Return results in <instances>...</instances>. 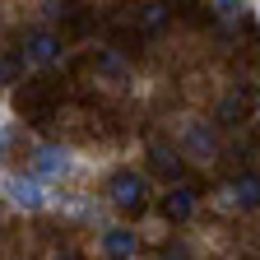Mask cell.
Here are the masks:
<instances>
[{
  "instance_id": "6da1fadb",
  "label": "cell",
  "mask_w": 260,
  "mask_h": 260,
  "mask_svg": "<svg viewBox=\"0 0 260 260\" xmlns=\"http://www.w3.org/2000/svg\"><path fill=\"white\" fill-rule=\"evenodd\" d=\"M14 107L23 112V121L47 125V121H51V112H56V88H51L47 79H28V84H19V88H14Z\"/></svg>"
},
{
  "instance_id": "7a4b0ae2",
  "label": "cell",
  "mask_w": 260,
  "mask_h": 260,
  "mask_svg": "<svg viewBox=\"0 0 260 260\" xmlns=\"http://www.w3.org/2000/svg\"><path fill=\"white\" fill-rule=\"evenodd\" d=\"M112 200H116V209H125V214H140V209L149 205V181H144L140 172H116V177H112Z\"/></svg>"
},
{
  "instance_id": "3957f363",
  "label": "cell",
  "mask_w": 260,
  "mask_h": 260,
  "mask_svg": "<svg viewBox=\"0 0 260 260\" xmlns=\"http://www.w3.org/2000/svg\"><path fill=\"white\" fill-rule=\"evenodd\" d=\"M5 195H10V205H19V209H42L47 205V190H42L38 177H10Z\"/></svg>"
},
{
  "instance_id": "277c9868",
  "label": "cell",
  "mask_w": 260,
  "mask_h": 260,
  "mask_svg": "<svg viewBox=\"0 0 260 260\" xmlns=\"http://www.w3.org/2000/svg\"><path fill=\"white\" fill-rule=\"evenodd\" d=\"M70 168H75L70 153L56 149V144H42V149H38V158H32V172H38V181H56V177H65Z\"/></svg>"
},
{
  "instance_id": "5b68a950",
  "label": "cell",
  "mask_w": 260,
  "mask_h": 260,
  "mask_svg": "<svg viewBox=\"0 0 260 260\" xmlns=\"http://www.w3.org/2000/svg\"><path fill=\"white\" fill-rule=\"evenodd\" d=\"M195 209V190L190 186H172L168 195H162V218H172V223H186Z\"/></svg>"
},
{
  "instance_id": "8992f818",
  "label": "cell",
  "mask_w": 260,
  "mask_h": 260,
  "mask_svg": "<svg viewBox=\"0 0 260 260\" xmlns=\"http://www.w3.org/2000/svg\"><path fill=\"white\" fill-rule=\"evenodd\" d=\"M19 51H23V60H56L60 56V38H51V32H28Z\"/></svg>"
},
{
  "instance_id": "52a82bcc",
  "label": "cell",
  "mask_w": 260,
  "mask_h": 260,
  "mask_svg": "<svg viewBox=\"0 0 260 260\" xmlns=\"http://www.w3.org/2000/svg\"><path fill=\"white\" fill-rule=\"evenodd\" d=\"M103 251H107V260H135V233L130 228H107Z\"/></svg>"
},
{
  "instance_id": "ba28073f",
  "label": "cell",
  "mask_w": 260,
  "mask_h": 260,
  "mask_svg": "<svg viewBox=\"0 0 260 260\" xmlns=\"http://www.w3.org/2000/svg\"><path fill=\"white\" fill-rule=\"evenodd\" d=\"M233 205L237 209H260V177L255 172H242L233 181Z\"/></svg>"
},
{
  "instance_id": "9c48e42d",
  "label": "cell",
  "mask_w": 260,
  "mask_h": 260,
  "mask_svg": "<svg viewBox=\"0 0 260 260\" xmlns=\"http://www.w3.org/2000/svg\"><path fill=\"white\" fill-rule=\"evenodd\" d=\"M186 149H190L195 158H205V162H209V158H214V149H218V140H214V130H209L205 121H195V125L186 130Z\"/></svg>"
},
{
  "instance_id": "30bf717a",
  "label": "cell",
  "mask_w": 260,
  "mask_h": 260,
  "mask_svg": "<svg viewBox=\"0 0 260 260\" xmlns=\"http://www.w3.org/2000/svg\"><path fill=\"white\" fill-rule=\"evenodd\" d=\"M153 168H158L162 177H181V158L168 153V149H153Z\"/></svg>"
},
{
  "instance_id": "8fae6325",
  "label": "cell",
  "mask_w": 260,
  "mask_h": 260,
  "mask_svg": "<svg viewBox=\"0 0 260 260\" xmlns=\"http://www.w3.org/2000/svg\"><path fill=\"white\" fill-rule=\"evenodd\" d=\"M19 70H23V60H19V56H5V60H0V75H5L10 84H19Z\"/></svg>"
},
{
  "instance_id": "7c38bea8",
  "label": "cell",
  "mask_w": 260,
  "mask_h": 260,
  "mask_svg": "<svg viewBox=\"0 0 260 260\" xmlns=\"http://www.w3.org/2000/svg\"><path fill=\"white\" fill-rule=\"evenodd\" d=\"M162 10H168V5H140V14H144V23H162Z\"/></svg>"
},
{
  "instance_id": "4fadbf2b",
  "label": "cell",
  "mask_w": 260,
  "mask_h": 260,
  "mask_svg": "<svg viewBox=\"0 0 260 260\" xmlns=\"http://www.w3.org/2000/svg\"><path fill=\"white\" fill-rule=\"evenodd\" d=\"M223 116L237 121V116H242V98H228V103H223Z\"/></svg>"
},
{
  "instance_id": "5bb4252c",
  "label": "cell",
  "mask_w": 260,
  "mask_h": 260,
  "mask_svg": "<svg viewBox=\"0 0 260 260\" xmlns=\"http://www.w3.org/2000/svg\"><path fill=\"white\" fill-rule=\"evenodd\" d=\"M162 260H186V251H181V246H168V251H162Z\"/></svg>"
},
{
  "instance_id": "9a60e30c",
  "label": "cell",
  "mask_w": 260,
  "mask_h": 260,
  "mask_svg": "<svg viewBox=\"0 0 260 260\" xmlns=\"http://www.w3.org/2000/svg\"><path fill=\"white\" fill-rule=\"evenodd\" d=\"M60 260H79V255H60Z\"/></svg>"
},
{
  "instance_id": "2e32d148",
  "label": "cell",
  "mask_w": 260,
  "mask_h": 260,
  "mask_svg": "<svg viewBox=\"0 0 260 260\" xmlns=\"http://www.w3.org/2000/svg\"><path fill=\"white\" fill-rule=\"evenodd\" d=\"M0 149H5V135H0Z\"/></svg>"
}]
</instances>
